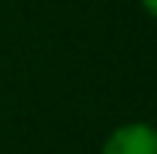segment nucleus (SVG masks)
<instances>
[{
  "instance_id": "f03ea898",
  "label": "nucleus",
  "mask_w": 157,
  "mask_h": 154,
  "mask_svg": "<svg viewBox=\"0 0 157 154\" xmlns=\"http://www.w3.org/2000/svg\"><path fill=\"white\" fill-rule=\"evenodd\" d=\"M139 6H142V12H145L148 18L157 21V0H139Z\"/></svg>"
},
{
  "instance_id": "f257e3e1",
  "label": "nucleus",
  "mask_w": 157,
  "mask_h": 154,
  "mask_svg": "<svg viewBox=\"0 0 157 154\" xmlns=\"http://www.w3.org/2000/svg\"><path fill=\"white\" fill-rule=\"evenodd\" d=\"M100 154H157V127L148 121L118 124L106 136Z\"/></svg>"
}]
</instances>
